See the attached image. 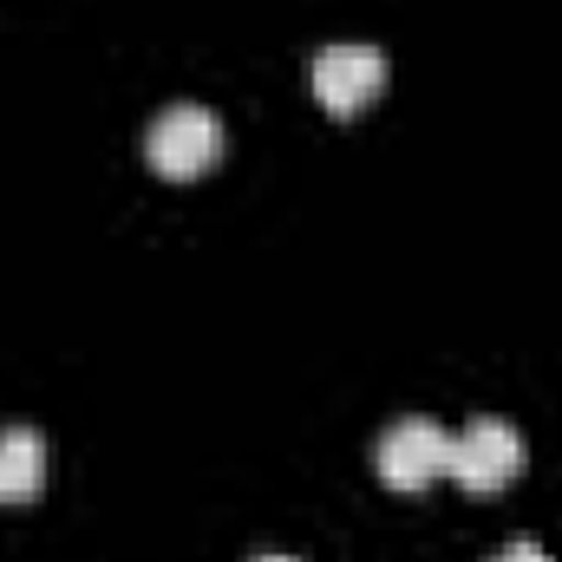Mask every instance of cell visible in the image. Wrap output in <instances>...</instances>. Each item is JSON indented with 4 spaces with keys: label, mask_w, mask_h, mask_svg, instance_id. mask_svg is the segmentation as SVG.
I'll return each instance as SVG.
<instances>
[{
    "label": "cell",
    "mask_w": 562,
    "mask_h": 562,
    "mask_svg": "<svg viewBox=\"0 0 562 562\" xmlns=\"http://www.w3.org/2000/svg\"><path fill=\"white\" fill-rule=\"evenodd\" d=\"M307 72H314V99H321L334 119H353V112H367V105L386 92V53L367 46V40H334V46H321Z\"/></svg>",
    "instance_id": "3"
},
{
    "label": "cell",
    "mask_w": 562,
    "mask_h": 562,
    "mask_svg": "<svg viewBox=\"0 0 562 562\" xmlns=\"http://www.w3.org/2000/svg\"><path fill=\"white\" fill-rule=\"evenodd\" d=\"M46 484V438L33 425H0V504H33Z\"/></svg>",
    "instance_id": "5"
},
{
    "label": "cell",
    "mask_w": 562,
    "mask_h": 562,
    "mask_svg": "<svg viewBox=\"0 0 562 562\" xmlns=\"http://www.w3.org/2000/svg\"><path fill=\"white\" fill-rule=\"evenodd\" d=\"M256 562H301V557H256Z\"/></svg>",
    "instance_id": "7"
},
{
    "label": "cell",
    "mask_w": 562,
    "mask_h": 562,
    "mask_svg": "<svg viewBox=\"0 0 562 562\" xmlns=\"http://www.w3.org/2000/svg\"><path fill=\"white\" fill-rule=\"evenodd\" d=\"M491 562H550V557H543V550H537V543H510V550H504V557H491Z\"/></svg>",
    "instance_id": "6"
},
{
    "label": "cell",
    "mask_w": 562,
    "mask_h": 562,
    "mask_svg": "<svg viewBox=\"0 0 562 562\" xmlns=\"http://www.w3.org/2000/svg\"><path fill=\"white\" fill-rule=\"evenodd\" d=\"M373 464H380V477L393 491H425L451 464V431L438 419H419V413L413 419H393L380 431V445H373Z\"/></svg>",
    "instance_id": "4"
},
{
    "label": "cell",
    "mask_w": 562,
    "mask_h": 562,
    "mask_svg": "<svg viewBox=\"0 0 562 562\" xmlns=\"http://www.w3.org/2000/svg\"><path fill=\"white\" fill-rule=\"evenodd\" d=\"M524 471V438L510 419H471L464 431H451V464L445 477L471 497H497L510 477Z\"/></svg>",
    "instance_id": "1"
},
{
    "label": "cell",
    "mask_w": 562,
    "mask_h": 562,
    "mask_svg": "<svg viewBox=\"0 0 562 562\" xmlns=\"http://www.w3.org/2000/svg\"><path fill=\"white\" fill-rule=\"evenodd\" d=\"M144 157L157 177H196L223 157V119L210 105H164L144 132Z\"/></svg>",
    "instance_id": "2"
}]
</instances>
